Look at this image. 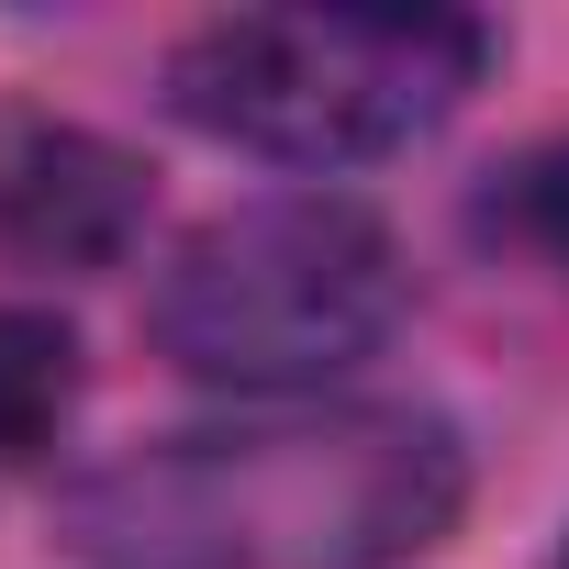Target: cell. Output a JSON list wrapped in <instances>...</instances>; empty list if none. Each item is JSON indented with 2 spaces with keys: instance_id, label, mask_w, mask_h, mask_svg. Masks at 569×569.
Returning <instances> with one entry per match:
<instances>
[{
  "instance_id": "6da1fadb",
  "label": "cell",
  "mask_w": 569,
  "mask_h": 569,
  "mask_svg": "<svg viewBox=\"0 0 569 569\" xmlns=\"http://www.w3.org/2000/svg\"><path fill=\"white\" fill-rule=\"evenodd\" d=\"M469 502V458L413 402H302L112 458L68 491L90 569H391Z\"/></svg>"
},
{
  "instance_id": "7a4b0ae2",
  "label": "cell",
  "mask_w": 569,
  "mask_h": 569,
  "mask_svg": "<svg viewBox=\"0 0 569 569\" xmlns=\"http://www.w3.org/2000/svg\"><path fill=\"white\" fill-rule=\"evenodd\" d=\"M157 347L246 402H302L402 325V246L369 201L279 190L190 223L146 302Z\"/></svg>"
},
{
  "instance_id": "3957f363",
  "label": "cell",
  "mask_w": 569,
  "mask_h": 569,
  "mask_svg": "<svg viewBox=\"0 0 569 569\" xmlns=\"http://www.w3.org/2000/svg\"><path fill=\"white\" fill-rule=\"evenodd\" d=\"M480 68L469 12H223L168 46V112L279 168H358L447 123Z\"/></svg>"
},
{
  "instance_id": "277c9868",
  "label": "cell",
  "mask_w": 569,
  "mask_h": 569,
  "mask_svg": "<svg viewBox=\"0 0 569 569\" xmlns=\"http://www.w3.org/2000/svg\"><path fill=\"white\" fill-rule=\"evenodd\" d=\"M146 223V168L57 112H0V246L23 268H112Z\"/></svg>"
},
{
  "instance_id": "5b68a950",
  "label": "cell",
  "mask_w": 569,
  "mask_h": 569,
  "mask_svg": "<svg viewBox=\"0 0 569 569\" xmlns=\"http://www.w3.org/2000/svg\"><path fill=\"white\" fill-rule=\"evenodd\" d=\"M79 413V336L34 302H0V480H23Z\"/></svg>"
},
{
  "instance_id": "8992f818",
  "label": "cell",
  "mask_w": 569,
  "mask_h": 569,
  "mask_svg": "<svg viewBox=\"0 0 569 569\" xmlns=\"http://www.w3.org/2000/svg\"><path fill=\"white\" fill-rule=\"evenodd\" d=\"M502 223H513V234L569 279V134H558V146H536V157L502 179Z\"/></svg>"
},
{
  "instance_id": "52a82bcc",
  "label": "cell",
  "mask_w": 569,
  "mask_h": 569,
  "mask_svg": "<svg viewBox=\"0 0 569 569\" xmlns=\"http://www.w3.org/2000/svg\"><path fill=\"white\" fill-rule=\"evenodd\" d=\"M558 569H569V547H558Z\"/></svg>"
}]
</instances>
